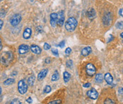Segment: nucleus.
<instances>
[{
  "label": "nucleus",
  "instance_id": "1",
  "mask_svg": "<svg viewBox=\"0 0 123 104\" xmlns=\"http://www.w3.org/2000/svg\"><path fill=\"white\" fill-rule=\"evenodd\" d=\"M78 25V21L74 17H70L65 24V28L68 31H73L75 29Z\"/></svg>",
  "mask_w": 123,
  "mask_h": 104
},
{
  "label": "nucleus",
  "instance_id": "2",
  "mask_svg": "<svg viewBox=\"0 0 123 104\" xmlns=\"http://www.w3.org/2000/svg\"><path fill=\"white\" fill-rule=\"evenodd\" d=\"M86 71L87 74L89 76H94L95 74L96 68H95V66L93 64L89 63L86 66Z\"/></svg>",
  "mask_w": 123,
  "mask_h": 104
},
{
  "label": "nucleus",
  "instance_id": "3",
  "mask_svg": "<svg viewBox=\"0 0 123 104\" xmlns=\"http://www.w3.org/2000/svg\"><path fill=\"white\" fill-rule=\"evenodd\" d=\"M18 90L21 94H24L27 91V85L24 80H21L18 83Z\"/></svg>",
  "mask_w": 123,
  "mask_h": 104
},
{
  "label": "nucleus",
  "instance_id": "4",
  "mask_svg": "<svg viewBox=\"0 0 123 104\" xmlns=\"http://www.w3.org/2000/svg\"><path fill=\"white\" fill-rule=\"evenodd\" d=\"M21 20V16L19 14H15L14 15L12 16V17L10 19V24L13 26H17Z\"/></svg>",
  "mask_w": 123,
  "mask_h": 104
},
{
  "label": "nucleus",
  "instance_id": "5",
  "mask_svg": "<svg viewBox=\"0 0 123 104\" xmlns=\"http://www.w3.org/2000/svg\"><path fill=\"white\" fill-rule=\"evenodd\" d=\"M5 55L7 56V58H5L4 56H2L1 57V61L3 64L4 65H7L9 61L13 58V54L10 51H8V52H6L5 53Z\"/></svg>",
  "mask_w": 123,
  "mask_h": 104
},
{
  "label": "nucleus",
  "instance_id": "6",
  "mask_svg": "<svg viewBox=\"0 0 123 104\" xmlns=\"http://www.w3.org/2000/svg\"><path fill=\"white\" fill-rule=\"evenodd\" d=\"M102 21H103V24L106 26H109L112 23V16L110 12L105 14L102 18Z\"/></svg>",
  "mask_w": 123,
  "mask_h": 104
},
{
  "label": "nucleus",
  "instance_id": "7",
  "mask_svg": "<svg viewBox=\"0 0 123 104\" xmlns=\"http://www.w3.org/2000/svg\"><path fill=\"white\" fill-rule=\"evenodd\" d=\"M65 21V16L63 11H61L58 13V23L57 24L60 26H63Z\"/></svg>",
  "mask_w": 123,
  "mask_h": 104
},
{
  "label": "nucleus",
  "instance_id": "8",
  "mask_svg": "<svg viewBox=\"0 0 123 104\" xmlns=\"http://www.w3.org/2000/svg\"><path fill=\"white\" fill-rule=\"evenodd\" d=\"M50 23L51 25L53 27H55L56 26V24L58 23V14L57 13H52L50 16Z\"/></svg>",
  "mask_w": 123,
  "mask_h": 104
},
{
  "label": "nucleus",
  "instance_id": "9",
  "mask_svg": "<svg viewBox=\"0 0 123 104\" xmlns=\"http://www.w3.org/2000/svg\"><path fill=\"white\" fill-rule=\"evenodd\" d=\"M87 95L89 98H90L91 99H97V98L98 97V93L97 92V91L95 88H91L90 90H89L87 92Z\"/></svg>",
  "mask_w": 123,
  "mask_h": 104
},
{
  "label": "nucleus",
  "instance_id": "10",
  "mask_svg": "<svg viewBox=\"0 0 123 104\" xmlns=\"http://www.w3.org/2000/svg\"><path fill=\"white\" fill-rule=\"evenodd\" d=\"M29 50V46L26 45V44H21L19 46V53L20 54H24L26 53H27Z\"/></svg>",
  "mask_w": 123,
  "mask_h": 104
},
{
  "label": "nucleus",
  "instance_id": "11",
  "mask_svg": "<svg viewBox=\"0 0 123 104\" xmlns=\"http://www.w3.org/2000/svg\"><path fill=\"white\" fill-rule=\"evenodd\" d=\"M48 72H49V70H48V69H46V68L43 69V70H42L41 71V72L38 74V81H41V80H43V79L46 76Z\"/></svg>",
  "mask_w": 123,
  "mask_h": 104
},
{
  "label": "nucleus",
  "instance_id": "12",
  "mask_svg": "<svg viewBox=\"0 0 123 104\" xmlns=\"http://www.w3.org/2000/svg\"><path fill=\"white\" fill-rule=\"evenodd\" d=\"M31 33H32V31H31V29L30 28L25 29V30H24V31L23 33V37L25 39H29L31 37Z\"/></svg>",
  "mask_w": 123,
  "mask_h": 104
},
{
  "label": "nucleus",
  "instance_id": "13",
  "mask_svg": "<svg viewBox=\"0 0 123 104\" xmlns=\"http://www.w3.org/2000/svg\"><path fill=\"white\" fill-rule=\"evenodd\" d=\"M31 50L33 53H34L36 54H40L41 52V48L37 45H31Z\"/></svg>",
  "mask_w": 123,
  "mask_h": 104
},
{
  "label": "nucleus",
  "instance_id": "14",
  "mask_svg": "<svg viewBox=\"0 0 123 104\" xmlns=\"http://www.w3.org/2000/svg\"><path fill=\"white\" fill-rule=\"evenodd\" d=\"M105 81L108 83V84H112V81H113V77H112V76L110 74V73H107V74H105Z\"/></svg>",
  "mask_w": 123,
  "mask_h": 104
},
{
  "label": "nucleus",
  "instance_id": "15",
  "mask_svg": "<svg viewBox=\"0 0 123 104\" xmlns=\"http://www.w3.org/2000/svg\"><path fill=\"white\" fill-rule=\"evenodd\" d=\"M91 51H92L91 48L90 46H87L81 51V54L84 56H87L88 55H89L91 53Z\"/></svg>",
  "mask_w": 123,
  "mask_h": 104
},
{
  "label": "nucleus",
  "instance_id": "16",
  "mask_svg": "<svg viewBox=\"0 0 123 104\" xmlns=\"http://www.w3.org/2000/svg\"><path fill=\"white\" fill-rule=\"evenodd\" d=\"M95 15H96V13L93 8L90 9V10L88 12V17L90 19H93L95 17Z\"/></svg>",
  "mask_w": 123,
  "mask_h": 104
},
{
  "label": "nucleus",
  "instance_id": "17",
  "mask_svg": "<svg viewBox=\"0 0 123 104\" xmlns=\"http://www.w3.org/2000/svg\"><path fill=\"white\" fill-rule=\"evenodd\" d=\"M70 74L68 72L65 71L63 73V79H64V81L66 83H67V82H68V81L70 80Z\"/></svg>",
  "mask_w": 123,
  "mask_h": 104
},
{
  "label": "nucleus",
  "instance_id": "18",
  "mask_svg": "<svg viewBox=\"0 0 123 104\" xmlns=\"http://www.w3.org/2000/svg\"><path fill=\"white\" fill-rule=\"evenodd\" d=\"M58 79H59V74H58V71H56L54 72V74H53L52 77H51V81H58Z\"/></svg>",
  "mask_w": 123,
  "mask_h": 104
},
{
  "label": "nucleus",
  "instance_id": "19",
  "mask_svg": "<svg viewBox=\"0 0 123 104\" xmlns=\"http://www.w3.org/2000/svg\"><path fill=\"white\" fill-rule=\"evenodd\" d=\"M95 81L98 83H102L103 81V76L101 74H98L95 76Z\"/></svg>",
  "mask_w": 123,
  "mask_h": 104
},
{
  "label": "nucleus",
  "instance_id": "20",
  "mask_svg": "<svg viewBox=\"0 0 123 104\" xmlns=\"http://www.w3.org/2000/svg\"><path fill=\"white\" fill-rule=\"evenodd\" d=\"M15 82V80L14 79H9L7 80H6L4 82V86H9V85H12Z\"/></svg>",
  "mask_w": 123,
  "mask_h": 104
},
{
  "label": "nucleus",
  "instance_id": "21",
  "mask_svg": "<svg viewBox=\"0 0 123 104\" xmlns=\"http://www.w3.org/2000/svg\"><path fill=\"white\" fill-rule=\"evenodd\" d=\"M34 81H35V76L33 75L31 76L29 79H28V83H29V85L30 86H32L33 85V83H34Z\"/></svg>",
  "mask_w": 123,
  "mask_h": 104
},
{
  "label": "nucleus",
  "instance_id": "22",
  "mask_svg": "<svg viewBox=\"0 0 123 104\" xmlns=\"http://www.w3.org/2000/svg\"><path fill=\"white\" fill-rule=\"evenodd\" d=\"M104 104H116V103L112 99H111L110 98H107L105 100Z\"/></svg>",
  "mask_w": 123,
  "mask_h": 104
},
{
  "label": "nucleus",
  "instance_id": "23",
  "mask_svg": "<svg viewBox=\"0 0 123 104\" xmlns=\"http://www.w3.org/2000/svg\"><path fill=\"white\" fill-rule=\"evenodd\" d=\"M116 27L118 29H123V21H121L117 22V24H116Z\"/></svg>",
  "mask_w": 123,
  "mask_h": 104
},
{
  "label": "nucleus",
  "instance_id": "24",
  "mask_svg": "<svg viewBox=\"0 0 123 104\" xmlns=\"http://www.w3.org/2000/svg\"><path fill=\"white\" fill-rule=\"evenodd\" d=\"M51 88L50 86H46L45 88H44V93H48L51 92Z\"/></svg>",
  "mask_w": 123,
  "mask_h": 104
},
{
  "label": "nucleus",
  "instance_id": "25",
  "mask_svg": "<svg viewBox=\"0 0 123 104\" xmlns=\"http://www.w3.org/2000/svg\"><path fill=\"white\" fill-rule=\"evenodd\" d=\"M61 103V100H55L49 102L48 104H60Z\"/></svg>",
  "mask_w": 123,
  "mask_h": 104
},
{
  "label": "nucleus",
  "instance_id": "26",
  "mask_svg": "<svg viewBox=\"0 0 123 104\" xmlns=\"http://www.w3.org/2000/svg\"><path fill=\"white\" fill-rule=\"evenodd\" d=\"M10 104H21V103L19 99H14L13 100H12Z\"/></svg>",
  "mask_w": 123,
  "mask_h": 104
},
{
  "label": "nucleus",
  "instance_id": "27",
  "mask_svg": "<svg viewBox=\"0 0 123 104\" xmlns=\"http://www.w3.org/2000/svg\"><path fill=\"white\" fill-rule=\"evenodd\" d=\"M73 66V61L71 60H68L66 62V66L68 68H71V66Z\"/></svg>",
  "mask_w": 123,
  "mask_h": 104
},
{
  "label": "nucleus",
  "instance_id": "28",
  "mask_svg": "<svg viewBox=\"0 0 123 104\" xmlns=\"http://www.w3.org/2000/svg\"><path fill=\"white\" fill-rule=\"evenodd\" d=\"M51 48V46H50V44H49L48 43H45L44 44V49H45V50H49V49Z\"/></svg>",
  "mask_w": 123,
  "mask_h": 104
},
{
  "label": "nucleus",
  "instance_id": "29",
  "mask_svg": "<svg viewBox=\"0 0 123 104\" xmlns=\"http://www.w3.org/2000/svg\"><path fill=\"white\" fill-rule=\"evenodd\" d=\"M65 45H66V42H65V41H62L61 42L59 43L58 46L61 47V48H63V47L65 46Z\"/></svg>",
  "mask_w": 123,
  "mask_h": 104
},
{
  "label": "nucleus",
  "instance_id": "30",
  "mask_svg": "<svg viewBox=\"0 0 123 104\" xmlns=\"http://www.w3.org/2000/svg\"><path fill=\"white\" fill-rule=\"evenodd\" d=\"M51 51H52V54H53L54 56H58V50H57V49H53Z\"/></svg>",
  "mask_w": 123,
  "mask_h": 104
},
{
  "label": "nucleus",
  "instance_id": "31",
  "mask_svg": "<svg viewBox=\"0 0 123 104\" xmlns=\"http://www.w3.org/2000/svg\"><path fill=\"white\" fill-rule=\"evenodd\" d=\"M36 31H38V32H39V33H41V32L43 31V29H42L41 26H38V27H36Z\"/></svg>",
  "mask_w": 123,
  "mask_h": 104
},
{
  "label": "nucleus",
  "instance_id": "32",
  "mask_svg": "<svg viewBox=\"0 0 123 104\" xmlns=\"http://www.w3.org/2000/svg\"><path fill=\"white\" fill-rule=\"evenodd\" d=\"M66 54H70L71 52H72V50H71V49L70 48H67L66 49Z\"/></svg>",
  "mask_w": 123,
  "mask_h": 104
},
{
  "label": "nucleus",
  "instance_id": "33",
  "mask_svg": "<svg viewBox=\"0 0 123 104\" xmlns=\"http://www.w3.org/2000/svg\"><path fill=\"white\" fill-rule=\"evenodd\" d=\"M119 14L121 17H123V8L119 9Z\"/></svg>",
  "mask_w": 123,
  "mask_h": 104
},
{
  "label": "nucleus",
  "instance_id": "34",
  "mask_svg": "<svg viewBox=\"0 0 123 104\" xmlns=\"http://www.w3.org/2000/svg\"><path fill=\"white\" fill-rule=\"evenodd\" d=\"M5 15V12H4V9H2L1 10V18H2V17H4Z\"/></svg>",
  "mask_w": 123,
  "mask_h": 104
},
{
  "label": "nucleus",
  "instance_id": "35",
  "mask_svg": "<svg viewBox=\"0 0 123 104\" xmlns=\"http://www.w3.org/2000/svg\"><path fill=\"white\" fill-rule=\"evenodd\" d=\"M83 86H84L85 88H89V87H90V83H85V84L83 85Z\"/></svg>",
  "mask_w": 123,
  "mask_h": 104
},
{
  "label": "nucleus",
  "instance_id": "36",
  "mask_svg": "<svg viewBox=\"0 0 123 104\" xmlns=\"http://www.w3.org/2000/svg\"><path fill=\"white\" fill-rule=\"evenodd\" d=\"M26 101L27 102V103H32V99H31V98H27L26 100Z\"/></svg>",
  "mask_w": 123,
  "mask_h": 104
},
{
  "label": "nucleus",
  "instance_id": "37",
  "mask_svg": "<svg viewBox=\"0 0 123 104\" xmlns=\"http://www.w3.org/2000/svg\"><path fill=\"white\" fill-rule=\"evenodd\" d=\"M118 91L119 92L120 94H122V95H123V88H119Z\"/></svg>",
  "mask_w": 123,
  "mask_h": 104
},
{
  "label": "nucleus",
  "instance_id": "38",
  "mask_svg": "<svg viewBox=\"0 0 123 104\" xmlns=\"http://www.w3.org/2000/svg\"><path fill=\"white\" fill-rule=\"evenodd\" d=\"M3 24H4V22H3V21L2 20H0V29H2V26H3Z\"/></svg>",
  "mask_w": 123,
  "mask_h": 104
},
{
  "label": "nucleus",
  "instance_id": "39",
  "mask_svg": "<svg viewBox=\"0 0 123 104\" xmlns=\"http://www.w3.org/2000/svg\"><path fill=\"white\" fill-rule=\"evenodd\" d=\"M50 62H51V60H50V58H47L46 59V63H50Z\"/></svg>",
  "mask_w": 123,
  "mask_h": 104
},
{
  "label": "nucleus",
  "instance_id": "40",
  "mask_svg": "<svg viewBox=\"0 0 123 104\" xmlns=\"http://www.w3.org/2000/svg\"><path fill=\"white\" fill-rule=\"evenodd\" d=\"M0 44H1V46H0V49H2V41L1 42H0Z\"/></svg>",
  "mask_w": 123,
  "mask_h": 104
},
{
  "label": "nucleus",
  "instance_id": "41",
  "mask_svg": "<svg viewBox=\"0 0 123 104\" xmlns=\"http://www.w3.org/2000/svg\"><path fill=\"white\" fill-rule=\"evenodd\" d=\"M120 37H121V38H122V39H123V32L120 33Z\"/></svg>",
  "mask_w": 123,
  "mask_h": 104
}]
</instances>
